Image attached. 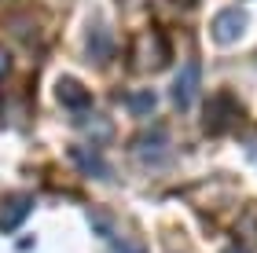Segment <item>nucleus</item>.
<instances>
[{"mask_svg":"<svg viewBox=\"0 0 257 253\" xmlns=\"http://www.w3.org/2000/svg\"><path fill=\"white\" fill-rule=\"evenodd\" d=\"M239 121V107H235V99L231 96H213L206 103V110H202V129L209 132V136H220L224 129H231V125Z\"/></svg>","mask_w":257,"mask_h":253,"instance_id":"obj_1","label":"nucleus"},{"mask_svg":"<svg viewBox=\"0 0 257 253\" xmlns=\"http://www.w3.org/2000/svg\"><path fill=\"white\" fill-rule=\"evenodd\" d=\"M55 99L59 107H66L70 114H88L92 110V92L77 81V77H59L55 81Z\"/></svg>","mask_w":257,"mask_h":253,"instance_id":"obj_2","label":"nucleus"},{"mask_svg":"<svg viewBox=\"0 0 257 253\" xmlns=\"http://www.w3.org/2000/svg\"><path fill=\"white\" fill-rule=\"evenodd\" d=\"M246 33V11L242 8H224L213 19V41L217 44H235Z\"/></svg>","mask_w":257,"mask_h":253,"instance_id":"obj_3","label":"nucleus"},{"mask_svg":"<svg viewBox=\"0 0 257 253\" xmlns=\"http://www.w3.org/2000/svg\"><path fill=\"white\" fill-rule=\"evenodd\" d=\"M133 154H136L144 165H162V162L169 158V136H166V132H147V136H140V140L133 143Z\"/></svg>","mask_w":257,"mask_h":253,"instance_id":"obj_4","label":"nucleus"},{"mask_svg":"<svg viewBox=\"0 0 257 253\" xmlns=\"http://www.w3.org/2000/svg\"><path fill=\"white\" fill-rule=\"evenodd\" d=\"M85 48H88V59L92 63H107L110 55H114V37H110V30L103 26V22H88V30H85Z\"/></svg>","mask_w":257,"mask_h":253,"instance_id":"obj_5","label":"nucleus"},{"mask_svg":"<svg viewBox=\"0 0 257 253\" xmlns=\"http://www.w3.org/2000/svg\"><path fill=\"white\" fill-rule=\"evenodd\" d=\"M33 198L30 194H11V198L0 202V231H15V227L30 216Z\"/></svg>","mask_w":257,"mask_h":253,"instance_id":"obj_6","label":"nucleus"},{"mask_svg":"<svg viewBox=\"0 0 257 253\" xmlns=\"http://www.w3.org/2000/svg\"><path fill=\"white\" fill-rule=\"evenodd\" d=\"M198 77H202V70H198V63H188L177 77V85H173V99H177L180 110H191L195 107V92H198Z\"/></svg>","mask_w":257,"mask_h":253,"instance_id":"obj_7","label":"nucleus"},{"mask_svg":"<svg viewBox=\"0 0 257 253\" xmlns=\"http://www.w3.org/2000/svg\"><path fill=\"white\" fill-rule=\"evenodd\" d=\"M70 158H74V165L85 172V176H107V165H103V158L96 151H88V147H70Z\"/></svg>","mask_w":257,"mask_h":253,"instance_id":"obj_8","label":"nucleus"},{"mask_svg":"<svg viewBox=\"0 0 257 253\" xmlns=\"http://www.w3.org/2000/svg\"><path fill=\"white\" fill-rule=\"evenodd\" d=\"M125 103H128V110H133L136 118H147V114H155L158 96H155V92H133V96H128Z\"/></svg>","mask_w":257,"mask_h":253,"instance_id":"obj_9","label":"nucleus"},{"mask_svg":"<svg viewBox=\"0 0 257 253\" xmlns=\"http://www.w3.org/2000/svg\"><path fill=\"white\" fill-rule=\"evenodd\" d=\"M8 63H11V59H8V52H4V48H0V77H4V74H8Z\"/></svg>","mask_w":257,"mask_h":253,"instance_id":"obj_10","label":"nucleus"},{"mask_svg":"<svg viewBox=\"0 0 257 253\" xmlns=\"http://www.w3.org/2000/svg\"><path fill=\"white\" fill-rule=\"evenodd\" d=\"M110 253H144V249H136V246H114Z\"/></svg>","mask_w":257,"mask_h":253,"instance_id":"obj_11","label":"nucleus"},{"mask_svg":"<svg viewBox=\"0 0 257 253\" xmlns=\"http://www.w3.org/2000/svg\"><path fill=\"white\" fill-rule=\"evenodd\" d=\"M224 253H250V249H242V246H228Z\"/></svg>","mask_w":257,"mask_h":253,"instance_id":"obj_12","label":"nucleus"}]
</instances>
